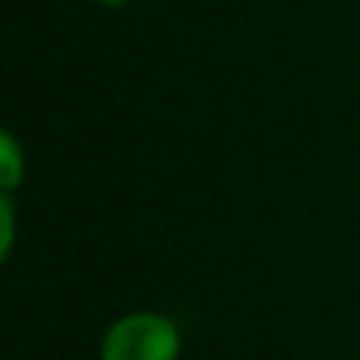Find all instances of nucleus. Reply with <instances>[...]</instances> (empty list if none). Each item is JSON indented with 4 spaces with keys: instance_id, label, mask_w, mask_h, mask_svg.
I'll use <instances>...</instances> for the list:
<instances>
[{
    "instance_id": "2",
    "label": "nucleus",
    "mask_w": 360,
    "mask_h": 360,
    "mask_svg": "<svg viewBox=\"0 0 360 360\" xmlns=\"http://www.w3.org/2000/svg\"><path fill=\"white\" fill-rule=\"evenodd\" d=\"M22 174H25L22 149H19V143L13 139V133H4V136H0V186H4V193L16 190Z\"/></svg>"
},
{
    "instance_id": "1",
    "label": "nucleus",
    "mask_w": 360,
    "mask_h": 360,
    "mask_svg": "<svg viewBox=\"0 0 360 360\" xmlns=\"http://www.w3.org/2000/svg\"><path fill=\"white\" fill-rule=\"evenodd\" d=\"M180 332L168 316L130 313L108 329L101 360H177Z\"/></svg>"
},
{
    "instance_id": "3",
    "label": "nucleus",
    "mask_w": 360,
    "mask_h": 360,
    "mask_svg": "<svg viewBox=\"0 0 360 360\" xmlns=\"http://www.w3.org/2000/svg\"><path fill=\"white\" fill-rule=\"evenodd\" d=\"M0 218H4V247H0V253H4V259L10 256V247H13V202H10V193H4V199H0Z\"/></svg>"
},
{
    "instance_id": "4",
    "label": "nucleus",
    "mask_w": 360,
    "mask_h": 360,
    "mask_svg": "<svg viewBox=\"0 0 360 360\" xmlns=\"http://www.w3.org/2000/svg\"><path fill=\"white\" fill-rule=\"evenodd\" d=\"M95 4H101V6H124V4H130V0H95Z\"/></svg>"
}]
</instances>
